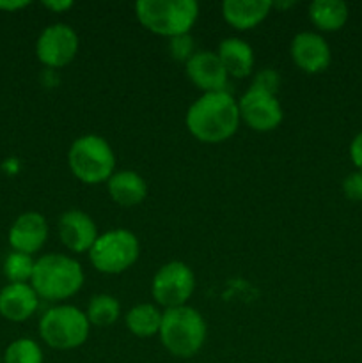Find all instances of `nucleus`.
Segmentation results:
<instances>
[{
  "label": "nucleus",
  "mask_w": 362,
  "mask_h": 363,
  "mask_svg": "<svg viewBox=\"0 0 362 363\" xmlns=\"http://www.w3.org/2000/svg\"><path fill=\"white\" fill-rule=\"evenodd\" d=\"M240 126L238 103L229 92H204L187 112V128L199 142L220 144Z\"/></svg>",
  "instance_id": "f257e3e1"
},
{
  "label": "nucleus",
  "mask_w": 362,
  "mask_h": 363,
  "mask_svg": "<svg viewBox=\"0 0 362 363\" xmlns=\"http://www.w3.org/2000/svg\"><path fill=\"white\" fill-rule=\"evenodd\" d=\"M31 282L39 298L62 301L82 289L84 272L75 259L62 254H48L35 261Z\"/></svg>",
  "instance_id": "f03ea898"
},
{
  "label": "nucleus",
  "mask_w": 362,
  "mask_h": 363,
  "mask_svg": "<svg viewBox=\"0 0 362 363\" xmlns=\"http://www.w3.org/2000/svg\"><path fill=\"white\" fill-rule=\"evenodd\" d=\"M160 340L172 357L192 358L201 351L206 340L204 318L195 308H167L162 314Z\"/></svg>",
  "instance_id": "7ed1b4c3"
},
{
  "label": "nucleus",
  "mask_w": 362,
  "mask_h": 363,
  "mask_svg": "<svg viewBox=\"0 0 362 363\" xmlns=\"http://www.w3.org/2000/svg\"><path fill=\"white\" fill-rule=\"evenodd\" d=\"M135 14L142 27L153 34L174 38L190 34L199 16V4L194 0H138Z\"/></svg>",
  "instance_id": "20e7f679"
},
{
  "label": "nucleus",
  "mask_w": 362,
  "mask_h": 363,
  "mask_svg": "<svg viewBox=\"0 0 362 363\" xmlns=\"http://www.w3.org/2000/svg\"><path fill=\"white\" fill-rule=\"evenodd\" d=\"M67 165L82 183L98 184L112 177L116 156L105 138L98 135H84L71 144Z\"/></svg>",
  "instance_id": "39448f33"
},
{
  "label": "nucleus",
  "mask_w": 362,
  "mask_h": 363,
  "mask_svg": "<svg viewBox=\"0 0 362 363\" xmlns=\"http://www.w3.org/2000/svg\"><path fill=\"white\" fill-rule=\"evenodd\" d=\"M87 315L73 305L53 307L43 314L39 321V335L53 350H75L89 337Z\"/></svg>",
  "instance_id": "423d86ee"
},
{
  "label": "nucleus",
  "mask_w": 362,
  "mask_h": 363,
  "mask_svg": "<svg viewBox=\"0 0 362 363\" xmlns=\"http://www.w3.org/2000/svg\"><path fill=\"white\" fill-rule=\"evenodd\" d=\"M141 254L137 236L126 229H116L98 236L89 250L91 264L99 273L119 275L135 264Z\"/></svg>",
  "instance_id": "0eeeda50"
},
{
  "label": "nucleus",
  "mask_w": 362,
  "mask_h": 363,
  "mask_svg": "<svg viewBox=\"0 0 362 363\" xmlns=\"http://www.w3.org/2000/svg\"><path fill=\"white\" fill-rule=\"evenodd\" d=\"M195 291V275L185 262L172 261L163 264L153 277V298L167 308L187 305Z\"/></svg>",
  "instance_id": "6e6552de"
},
{
  "label": "nucleus",
  "mask_w": 362,
  "mask_h": 363,
  "mask_svg": "<svg viewBox=\"0 0 362 363\" xmlns=\"http://www.w3.org/2000/svg\"><path fill=\"white\" fill-rule=\"evenodd\" d=\"M240 119L256 131H272L283 123V108L275 94L251 85L238 103Z\"/></svg>",
  "instance_id": "1a4fd4ad"
},
{
  "label": "nucleus",
  "mask_w": 362,
  "mask_h": 363,
  "mask_svg": "<svg viewBox=\"0 0 362 363\" xmlns=\"http://www.w3.org/2000/svg\"><path fill=\"white\" fill-rule=\"evenodd\" d=\"M78 52V35L70 25L53 23L41 32L35 45L38 59L48 67H64Z\"/></svg>",
  "instance_id": "9d476101"
},
{
  "label": "nucleus",
  "mask_w": 362,
  "mask_h": 363,
  "mask_svg": "<svg viewBox=\"0 0 362 363\" xmlns=\"http://www.w3.org/2000/svg\"><path fill=\"white\" fill-rule=\"evenodd\" d=\"M59 236L64 247L75 254L89 252L98 240V227L87 213L80 209H71L62 213L59 220Z\"/></svg>",
  "instance_id": "9b49d317"
},
{
  "label": "nucleus",
  "mask_w": 362,
  "mask_h": 363,
  "mask_svg": "<svg viewBox=\"0 0 362 363\" xmlns=\"http://www.w3.org/2000/svg\"><path fill=\"white\" fill-rule=\"evenodd\" d=\"M330 48L314 32H300L291 41V59L305 73H322L330 64Z\"/></svg>",
  "instance_id": "f8f14e48"
},
{
  "label": "nucleus",
  "mask_w": 362,
  "mask_h": 363,
  "mask_svg": "<svg viewBox=\"0 0 362 363\" xmlns=\"http://www.w3.org/2000/svg\"><path fill=\"white\" fill-rule=\"evenodd\" d=\"M187 74L192 84L204 92L224 91L229 78L219 55L213 52H195L187 60Z\"/></svg>",
  "instance_id": "ddd939ff"
},
{
  "label": "nucleus",
  "mask_w": 362,
  "mask_h": 363,
  "mask_svg": "<svg viewBox=\"0 0 362 363\" xmlns=\"http://www.w3.org/2000/svg\"><path fill=\"white\" fill-rule=\"evenodd\" d=\"M48 238V225L45 216L39 213H23L18 216L9 230V243L14 252L32 255L45 245Z\"/></svg>",
  "instance_id": "4468645a"
},
{
  "label": "nucleus",
  "mask_w": 362,
  "mask_h": 363,
  "mask_svg": "<svg viewBox=\"0 0 362 363\" xmlns=\"http://www.w3.org/2000/svg\"><path fill=\"white\" fill-rule=\"evenodd\" d=\"M39 296L28 284H7L0 291V315L20 323L38 311Z\"/></svg>",
  "instance_id": "2eb2a0df"
},
{
  "label": "nucleus",
  "mask_w": 362,
  "mask_h": 363,
  "mask_svg": "<svg viewBox=\"0 0 362 363\" xmlns=\"http://www.w3.org/2000/svg\"><path fill=\"white\" fill-rule=\"evenodd\" d=\"M272 7L268 0H226L222 4V14L231 27L248 30L261 23Z\"/></svg>",
  "instance_id": "dca6fc26"
},
{
  "label": "nucleus",
  "mask_w": 362,
  "mask_h": 363,
  "mask_svg": "<svg viewBox=\"0 0 362 363\" xmlns=\"http://www.w3.org/2000/svg\"><path fill=\"white\" fill-rule=\"evenodd\" d=\"M106 188H109L112 201L123 208L141 204L148 195V184H146L144 177L138 176L133 170L114 172L112 177L106 181Z\"/></svg>",
  "instance_id": "f3484780"
},
{
  "label": "nucleus",
  "mask_w": 362,
  "mask_h": 363,
  "mask_svg": "<svg viewBox=\"0 0 362 363\" xmlns=\"http://www.w3.org/2000/svg\"><path fill=\"white\" fill-rule=\"evenodd\" d=\"M220 62L226 67L227 74L234 78H245L251 74L252 66H254V52L248 43L238 38H227L220 41L219 45Z\"/></svg>",
  "instance_id": "a211bd4d"
},
{
  "label": "nucleus",
  "mask_w": 362,
  "mask_h": 363,
  "mask_svg": "<svg viewBox=\"0 0 362 363\" xmlns=\"http://www.w3.org/2000/svg\"><path fill=\"white\" fill-rule=\"evenodd\" d=\"M309 18L323 32H336L348 20V6L341 0H314L309 6Z\"/></svg>",
  "instance_id": "6ab92c4d"
},
{
  "label": "nucleus",
  "mask_w": 362,
  "mask_h": 363,
  "mask_svg": "<svg viewBox=\"0 0 362 363\" xmlns=\"http://www.w3.org/2000/svg\"><path fill=\"white\" fill-rule=\"evenodd\" d=\"M162 314L163 312H160L151 303L135 305L126 314V326L133 335L141 337V339H148V337H153L155 333L160 332Z\"/></svg>",
  "instance_id": "aec40b11"
},
{
  "label": "nucleus",
  "mask_w": 362,
  "mask_h": 363,
  "mask_svg": "<svg viewBox=\"0 0 362 363\" xmlns=\"http://www.w3.org/2000/svg\"><path fill=\"white\" fill-rule=\"evenodd\" d=\"M119 314L121 305L116 298L110 296V294H98V296L89 301L87 314L85 315H87L91 325L105 328V326L114 325L119 319Z\"/></svg>",
  "instance_id": "412c9836"
},
{
  "label": "nucleus",
  "mask_w": 362,
  "mask_h": 363,
  "mask_svg": "<svg viewBox=\"0 0 362 363\" xmlns=\"http://www.w3.org/2000/svg\"><path fill=\"white\" fill-rule=\"evenodd\" d=\"M35 261L27 254L13 252L4 261V275L7 277L9 284H27L34 273Z\"/></svg>",
  "instance_id": "4be33fe9"
},
{
  "label": "nucleus",
  "mask_w": 362,
  "mask_h": 363,
  "mask_svg": "<svg viewBox=\"0 0 362 363\" xmlns=\"http://www.w3.org/2000/svg\"><path fill=\"white\" fill-rule=\"evenodd\" d=\"M4 363H43V351L32 339H18L7 346Z\"/></svg>",
  "instance_id": "5701e85b"
},
{
  "label": "nucleus",
  "mask_w": 362,
  "mask_h": 363,
  "mask_svg": "<svg viewBox=\"0 0 362 363\" xmlns=\"http://www.w3.org/2000/svg\"><path fill=\"white\" fill-rule=\"evenodd\" d=\"M170 55L176 60H188L192 55H194V39L190 38V34L183 35H174L170 38Z\"/></svg>",
  "instance_id": "b1692460"
},
{
  "label": "nucleus",
  "mask_w": 362,
  "mask_h": 363,
  "mask_svg": "<svg viewBox=\"0 0 362 363\" xmlns=\"http://www.w3.org/2000/svg\"><path fill=\"white\" fill-rule=\"evenodd\" d=\"M343 191L350 201H362V172L348 174L346 179L343 181Z\"/></svg>",
  "instance_id": "393cba45"
},
{
  "label": "nucleus",
  "mask_w": 362,
  "mask_h": 363,
  "mask_svg": "<svg viewBox=\"0 0 362 363\" xmlns=\"http://www.w3.org/2000/svg\"><path fill=\"white\" fill-rule=\"evenodd\" d=\"M252 85L258 89H263V91H268L272 92V94H275L277 85H279V77H277V73L273 69H263L261 73L256 77V82Z\"/></svg>",
  "instance_id": "a878e982"
},
{
  "label": "nucleus",
  "mask_w": 362,
  "mask_h": 363,
  "mask_svg": "<svg viewBox=\"0 0 362 363\" xmlns=\"http://www.w3.org/2000/svg\"><path fill=\"white\" fill-rule=\"evenodd\" d=\"M350 158L353 165L362 172V131L353 137L350 144Z\"/></svg>",
  "instance_id": "bb28decb"
},
{
  "label": "nucleus",
  "mask_w": 362,
  "mask_h": 363,
  "mask_svg": "<svg viewBox=\"0 0 362 363\" xmlns=\"http://www.w3.org/2000/svg\"><path fill=\"white\" fill-rule=\"evenodd\" d=\"M45 7H48L53 13H62V11H67L70 7H73V2H71V0H60V2L59 0H53V2L46 0Z\"/></svg>",
  "instance_id": "cd10ccee"
},
{
  "label": "nucleus",
  "mask_w": 362,
  "mask_h": 363,
  "mask_svg": "<svg viewBox=\"0 0 362 363\" xmlns=\"http://www.w3.org/2000/svg\"><path fill=\"white\" fill-rule=\"evenodd\" d=\"M28 2H0V9L4 11H16L21 7H27Z\"/></svg>",
  "instance_id": "c85d7f7f"
},
{
  "label": "nucleus",
  "mask_w": 362,
  "mask_h": 363,
  "mask_svg": "<svg viewBox=\"0 0 362 363\" xmlns=\"http://www.w3.org/2000/svg\"><path fill=\"white\" fill-rule=\"evenodd\" d=\"M0 363H2V362H0Z\"/></svg>",
  "instance_id": "c756f323"
}]
</instances>
